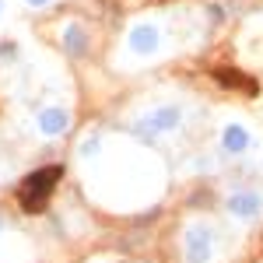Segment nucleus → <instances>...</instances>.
<instances>
[{"mask_svg": "<svg viewBox=\"0 0 263 263\" xmlns=\"http://www.w3.org/2000/svg\"><path fill=\"white\" fill-rule=\"evenodd\" d=\"M60 182V165H46L39 172H32L28 179L21 182L18 190V203L21 211H28V214H39L42 207L49 203V193H53V186Z\"/></svg>", "mask_w": 263, "mask_h": 263, "instance_id": "obj_1", "label": "nucleus"}, {"mask_svg": "<svg viewBox=\"0 0 263 263\" xmlns=\"http://www.w3.org/2000/svg\"><path fill=\"white\" fill-rule=\"evenodd\" d=\"M182 123V112L176 105H168V109H158V112H151L144 123H137V134H147V137H158L165 130H176Z\"/></svg>", "mask_w": 263, "mask_h": 263, "instance_id": "obj_2", "label": "nucleus"}, {"mask_svg": "<svg viewBox=\"0 0 263 263\" xmlns=\"http://www.w3.org/2000/svg\"><path fill=\"white\" fill-rule=\"evenodd\" d=\"M186 260L190 263H207L211 260V235H207V228H190L186 232Z\"/></svg>", "mask_w": 263, "mask_h": 263, "instance_id": "obj_3", "label": "nucleus"}, {"mask_svg": "<svg viewBox=\"0 0 263 263\" xmlns=\"http://www.w3.org/2000/svg\"><path fill=\"white\" fill-rule=\"evenodd\" d=\"M228 211L235 218H256L260 214V193H235L228 200Z\"/></svg>", "mask_w": 263, "mask_h": 263, "instance_id": "obj_4", "label": "nucleus"}, {"mask_svg": "<svg viewBox=\"0 0 263 263\" xmlns=\"http://www.w3.org/2000/svg\"><path fill=\"white\" fill-rule=\"evenodd\" d=\"M158 46V32L151 28V25H137L134 32H130V49L134 53H151Z\"/></svg>", "mask_w": 263, "mask_h": 263, "instance_id": "obj_5", "label": "nucleus"}, {"mask_svg": "<svg viewBox=\"0 0 263 263\" xmlns=\"http://www.w3.org/2000/svg\"><path fill=\"white\" fill-rule=\"evenodd\" d=\"M67 123H70V116H67L63 109H46V112L39 116V130L42 134H63Z\"/></svg>", "mask_w": 263, "mask_h": 263, "instance_id": "obj_6", "label": "nucleus"}, {"mask_svg": "<svg viewBox=\"0 0 263 263\" xmlns=\"http://www.w3.org/2000/svg\"><path fill=\"white\" fill-rule=\"evenodd\" d=\"M214 78H218L224 88H242V91H249V95L256 91V88H253V81H249L246 74H239V70H232V67H218V70H214Z\"/></svg>", "mask_w": 263, "mask_h": 263, "instance_id": "obj_7", "label": "nucleus"}, {"mask_svg": "<svg viewBox=\"0 0 263 263\" xmlns=\"http://www.w3.org/2000/svg\"><path fill=\"white\" fill-rule=\"evenodd\" d=\"M246 147H249V134H246V126H224V151H232V155H242Z\"/></svg>", "mask_w": 263, "mask_h": 263, "instance_id": "obj_8", "label": "nucleus"}, {"mask_svg": "<svg viewBox=\"0 0 263 263\" xmlns=\"http://www.w3.org/2000/svg\"><path fill=\"white\" fill-rule=\"evenodd\" d=\"M63 42H67V49H70V53H78V57L84 53V35H81V28H67Z\"/></svg>", "mask_w": 263, "mask_h": 263, "instance_id": "obj_9", "label": "nucleus"}, {"mask_svg": "<svg viewBox=\"0 0 263 263\" xmlns=\"http://www.w3.org/2000/svg\"><path fill=\"white\" fill-rule=\"evenodd\" d=\"M91 151H99V144H95V137H88V144L81 147V155H91Z\"/></svg>", "mask_w": 263, "mask_h": 263, "instance_id": "obj_10", "label": "nucleus"}, {"mask_svg": "<svg viewBox=\"0 0 263 263\" xmlns=\"http://www.w3.org/2000/svg\"><path fill=\"white\" fill-rule=\"evenodd\" d=\"M28 4H32V7H42V4H49V0H28Z\"/></svg>", "mask_w": 263, "mask_h": 263, "instance_id": "obj_11", "label": "nucleus"}]
</instances>
